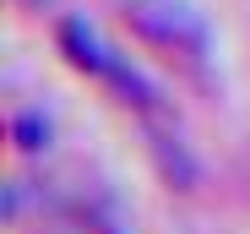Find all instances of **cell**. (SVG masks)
Segmentation results:
<instances>
[{
    "instance_id": "obj_1",
    "label": "cell",
    "mask_w": 250,
    "mask_h": 234,
    "mask_svg": "<svg viewBox=\"0 0 250 234\" xmlns=\"http://www.w3.org/2000/svg\"><path fill=\"white\" fill-rule=\"evenodd\" d=\"M120 11H125V22H131L136 38H147V44L169 49V55L201 60L212 49V27H207V17L190 0H120Z\"/></svg>"
},
{
    "instance_id": "obj_2",
    "label": "cell",
    "mask_w": 250,
    "mask_h": 234,
    "mask_svg": "<svg viewBox=\"0 0 250 234\" xmlns=\"http://www.w3.org/2000/svg\"><path fill=\"white\" fill-rule=\"evenodd\" d=\"M60 49L71 55V65H82V71H93V76H109V82H120L125 93L136 87V71H125L114 55H109V44L87 27V22H60Z\"/></svg>"
},
{
    "instance_id": "obj_3",
    "label": "cell",
    "mask_w": 250,
    "mask_h": 234,
    "mask_svg": "<svg viewBox=\"0 0 250 234\" xmlns=\"http://www.w3.org/2000/svg\"><path fill=\"white\" fill-rule=\"evenodd\" d=\"M17 136H22V147H27V152H38V147L49 142V126L38 120V114H22V120H17Z\"/></svg>"
},
{
    "instance_id": "obj_4",
    "label": "cell",
    "mask_w": 250,
    "mask_h": 234,
    "mask_svg": "<svg viewBox=\"0 0 250 234\" xmlns=\"http://www.w3.org/2000/svg\"><path fill=\"white\" fill-rule=\"evenodd\" d=\"M22 6H44V0H22Z\"/></svg>"
}]
</instances>
